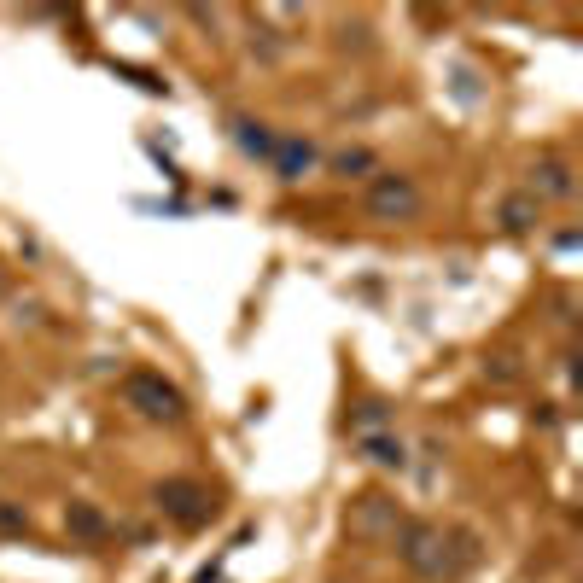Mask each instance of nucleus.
<instances>
[{"label":"nucleus","mask_w":583,"mask_h":583,"mask_svg":"<svg viewBox=\"0 0 583 583\" xmlns=\"http://www.w3.org/2000/svg\"><path fill=\"white\" fill-rule=\"evenodd\" d=\"M397 554H403L409 572L438 583V578H461L479 560V537L473 531H438L426 519H403L397 525Z\"/></svg>","instance_id":"1"},{"label":"nucleus","mask_w":583,"mask_h":583,"mask_svg":"<svg viewBox=\"0 0 583 583\" xmlns=\"http://www.w3.org/2000/svg\"><path fill=\"white\" fill-rule=\"evenodd\" d=\"M368 216L374 222H414L420 210H426V199H420V187H414V175H397V170H379L368 175Z\"/></svg>","instance_id":"2"},{"label":"nucleus","mask_w":583,"mask_h":583,"mask_svg":"<svg viewBox=\"0 0 583 583\" xmlns=\"http://www.w3.org/2000/svg\"><path fill=\"white\" fill-rule=\"evenodd\" d=\"M123 403L135 414H146V420H181L187 414V397L164 374H152V368H135V374L123 379Z\"/></svg>","instance_id":"3"},{"label":"nucleus","mask_w":583,"mask_h":583,"mask_svg":"<svg viewBox=\"0 0 583 583\" xmlns=\"http://www.w3.org/2000/svg\"><path fill=\"white\" fill-rule=\"evenodd\" d=\"M158 508H164L170 519H181V525H199V519L216 508V502H210L205 484H193V479H164V484H158Z\"/></svg>","instance_id":"4"},{"label":"nucleus","mask_w":583,"mask_h":583,"mask_svg":"<svg viewBox=\"0 0 583 583\" xmlns=\"http://www.w3.org/2000/svg\"><path fill=\"white\" fill-rule=\"evenodd\" d=\"M525 193H531L537 205H543V199H572V193H578L572 164H566V158H543V164L531 170V187H525Z\"/></svg>","instance_id":"5"},{"label":"nucleus","mask_w":583,"mask_h":583,"mask_svg":"<svg viewBox=\"0 0 583 583\" xmlns=\"http://www.w3.org/2000/svg\"><path fill=\"white\" fill-rule=\"evenodd\" d=\"M269 164H275L280 181H304L309 164H315V146L298 140V135H286V140H275V158H269Z\"/></svg>","instance_id":"6"},{"label":"nucleus","mask_w":583,"mask_h":583,"mask_svg":"<svg viewBox=\"0 0 583 583\" xmlns=\"http://www.w3.org/2000/svg\"><path fill=\"white\" fill-rule=\"evenodd\" d=\"M356 449L374 461V467H391V473H403L409 467V449H403V438H385V432H362L356 438Z\"/></svg>","instance_id":"7"},{"label":"nucleus","mask_w":583,"mask_h":583,"mask_svg":"<svg viewBox=\"0 0 583 583\" xmlns=\"http://www.w3.org/2000/svg\"><path fill=\"white\" fill-rule=\"evenodd\" d=\"M234 140H240L245 158H257V164L275 158V135H269V123H257V117H234Z\"/></svg>","instance_id":"8"},{"label":"nucleus","mask_w":583,"mask_h":583,"mask_svg":"<svg viewBox=\"0 0 583 583\" xmlns=\"http://www.w3.org/2000/svg\"><path fill=\"white\" fill-rule=\"evenodd\" d=\"M537 216H543V205H537L531 193H508V199H502V210H496V222H502L508 234H525Z\"/></svg>","instance_id":"9"},{"label":"nucleus","mask_w":583,"mask_h":583,"mask_svg":"<svg viewBox=\"0 0 583 583\" xmlns=\"http://www.w3.org/2000/svg\"><path fill=\"white\" fill-rule=\"evenodd\" d=\"M327 170L344 175V181H368V175H374V152H368V146H344V152L327 158Z\"/></svg>","instance_id":"10"},{"label":"nucleus","mask_w":583,"mask_h":583,"mask_svg":"<svg viewBox=\"0 0 583 583\" xmlns=\"http://www.w3.org/2000/svg\"><path fill=\"white\" fill-rule=\"evenodd\" d=\"M70 531H76V537H88V543H100V537H111V525H105V514H94V508H88V502H70Z\"/></svg>","instance_id":"11"},{"label":"nucleus","mask_w":583,"mask_h":583,"mask_svg":"<svg viewBox=\"0 0 583 583\" xmlns=\"http://www.w3.org/2000/svg\"><path fill=\"white\" fill-rule=\"evenodd\" d=\"M0 531H30V519L18 514V508H6V502H0Z\"/></svg>","instance_id":"12"}]
</instances>
